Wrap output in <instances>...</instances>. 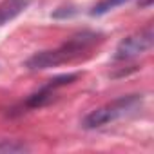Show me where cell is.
Instances as JSON below:
<instances>
[{
  "instance_id": "6",
  "label": "cell",
  "mask_w": 154,
  "mask_h": 154,
  "mask_svg": "<svg viewBox=\"0 0 154 154\" xmlns=\"http://www.w3.org/2000/svg\"><path fill=\"white\" fill-rule=\"evenodd\" d=\"M125 2H129V0H98L91 9V15L93 17H102V15L112 11L114 8H118V6H122Z\"/></svg>"
},
{
  "instance_id": "2",
  "label": "cell",
  "mask_w": 154,
  "mask_h": 154,
  "mask_svg": "<svg viewBox=\"0 0 154 154\" xmlns=\"http://www.w3.org/2000/svg\"><path fill=\"white\" fill-rule=\"evenodd\" d=\"M143 105V96L141 94H127V96H120L94 111H91L84 122L82 127L84 129H98L103 125H109L116 120L127 118L134 112L140 111V107Z\"/></svg>"
},
{
  "instance_id": "5",
  "label": "cell",
  "mask_w": 154,
  "mask_h": 154,
  "mask_svg": "<svg viewBox=\"0 0 154 154\" xmlns=\"http://www.w3.org/2000/svg\"><path fill=\"white\" fill-rule=\"evenodd\" d=\"M29 4L31 0H2L0 2V27L24 13Z\"/></svg>"
},
{
  "instance_id": "1",
  "label": "cell",
  "mask_w": 154,
  "mask_h": 154,
  "mask_svg": "<svg viewBox=\"0 0 154 154\" xmlns=\"http://www.w3.org/2000/svg\"><path fill=\"white\" fill-rule=\"evenodd\" d=\"M102 40H103V35L98 31H89V29L80 31V33L69 36L62 45H58L54 49L35 53L33 56H29L26 60L24 67L29 71H44L49 67H58V65L74 62V60L82 58L85 53H89Z\"/></svg>"
},
{
  "instance_id": "3",
  "label": "cell",
  "mask_w": 154,
  "mask_h": 154,
  "mask_svg": "<svg viewBox=\"0 0 154 154\" xmlns=\"http://www.w3.org/2000/svg\"><path fill=\"white\" fill-rule=\"evenodd\" d=\"M154 44V29L152 24H147L143 29H140L134 35H129L127 38H123L116 51H114V60H131L136 58L143 53H147Z\"/></svg>"
},
{
  "instance_id": "4",
  "label": "cell",
  "mask_w": 154,
  "mask_h": 154,
  "mask_svg": "<svg viewBox=\"0 0 154 154\" xmlns=\"http://www.w3.org/2000/svg\"><path fill=\"white\" fill-rule=\"evenodd\" d=\"M76 78H78V72H67V74L54 76V78H51L44 87H40L36 93H33V94L24 102V105H26L27 109H36V107H42V105L49 103L51 98H53V94L56 93V89L72 84Z\"/></svg>"
}]
</instances>
